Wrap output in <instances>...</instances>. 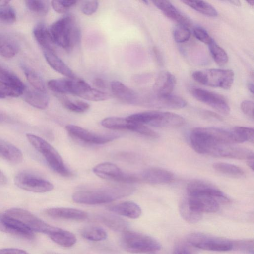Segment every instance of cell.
<instances>
[{"label": "cell", "mask_w": 254, "mask_h": 254, "mask_svg": "<svg viewBox=\"0 0 254 254\" xmlns=\"http://www.w3.org/2000/svg\"><path fill=\"white\" fill-rule=\"evenodd\" d=\"M0 254H29L27 252L17 248L0 249Z\"/></svg>", "instance_id": "cell-52"}, {"label": "cell", "mask_w": 254, "mask_h": 254, "mask_svg": "<svg viewBox=\"0 0 254 254\" xmlns=\"http://www.w3.org/2000/svg\"><path fill=\"white\" fill-rule=\"evenodd\" d=\"M210 54L215 63L219 66H223L228 61V56L226 51L213 40L208 45Z\"/></svg>", "instance_id": "cell-40"}, {"label": "cell", "mask_w": 254, "mask_h": 254, "mask_svg": "<svg viewBox=\"0 0 254 254\" xmlns=\"http://www.w3.org/2000/svg\"><path fill=\"white\" fill-rule=\"evenodd\" d=\"M21 68L25 76L33 87L34 89L41 92H46V86L42 77L33 69L26 65L23 64Z\"/></svg>", "instance_id": "cell-33"}, {"label": "cell", "mask_w": 254, "mask_h": 254, "mask_svg": "<svg viewBox=\"0 0 254 254\" xmlns=\"http://www.w3.org/2000/svg\"><path fill=\"white\" fill-rule=\"evenodd\" d=\"M7 179L3 174V173L0 170V184L4 185L6 184Z\"/></svg>", "instance_id": "cell-55"}, {"label": "cell", "mask_w": 254, "mask_h": 254, "mask_svg": "<svg viewBox=\"0 0 254 254\" xmlns=\"http://www.w3.org/2000/svg\"><path fill=\"white\" fill-rule=\"evenodd\" d=\"M97 219L110 229L120 232L127 230L128 222L120 216L109 213H101L98 215Z\"/></svg>", "instance_id": "cell-30"}, {"label": "cell", "mask_w": 254, "mask_h": 254, "mask_svg": "<svg viewBox=\"0 0 254 254\" xmlns=\"http://www.w3.org/2000/svg\"><path fill=\"white\" fill-rule=\"evenodd\" d=\"M175 77L168 71H162L158 76L153 86L154 93L159 95H169L175 87Z\"/></svg>", "instance_id": "cell-24"}, {"label": "cell", "mask_w": 254, "mask_h": 254, "mask_svg": "<svg viewBox=\"0 0 254 254\" xmlns=\"http://www.w3.org/2000/svg\"><path fill=\"white\" fill-rule=\"evenodd\" d=\"M248 166L252 169L254 170V158L249 159L247 160Z\"/></svg>", "instance_id": "cell-56"}, {"label": "cell", "mask_w": 254, "mask_h": 254, "mask_svg": "<svg viewBox=\"0 0 254 254\" xmlns=\"http://www.w3.org/2000/svg\"><path fill=\"white\" fill-rule=\"evenodd\" d=\"M44 55L49 65L56 72L68 78H75L72 70L59 58L54 51L44 50Z\"/></svg>", "instance_id": "cell-26"}, {"label": "cell", "mask_w": 254, "mask_h": 254, "mask_svg": "<svg viewBox=\"0 0 254 254\" xmlns=\"http://www.w3.org/2000/svg\"><path fill=\"white\" fill-rule=\"evenodd\" d=\"M120 243L123 248L131 253H144L159 250L161 245L155 238L136 231L122 233Z\"/></svg>", "instance_id": "cell-5"}, {"label": "cell", "mask_w": 254, "mask_h": 254, "mask_svg": "<svg viewBox=\"0 0 254 254\" xmlns=\"http://www.w3.org/2000/svg\"><path fill=\"white\" fill-rule=\"evenodd\" d=\"M190 35L189 28L180 25L176 27L173 31L174 38L178 43H183L188 41Z\"/></svg>", "instance_id": "cell-46"}, {"label": "cell", "mask_w": 254, "mask_h": 254, "mask_svg": "<svg viewBox=\"0 0 254 254\" xmlns=\"http://www.w3.org/2000/svg\"><path fill=\"white\" fill-rule=\"evenodd\" d=\"M191 135L205 142L234 144L242 143L233 131L216 127H197L191 132Z\"/></svg>", "instance_id": "cell-8"}, {"label": "cell", "mask_w": 254, "mask_h": 254, "mask_svg": "<svg viewBox=\"0 0 254 254\" xmlns=\"http://www.w3.org/2000/svg\"><path fill=\"white\" fill-rule=\"evenodd\" d=\"M193 149L198 153L213 157L246 160L254 158L252 150L231 144L201 142L196 144Z\"/></svg>", "instance_id": "cell-3"}, {"label": "cell", "mask_w": 254, "mask_h": 254, "mask_svg": "<svg viewBox=\"0 0 254 254\" xmlns=\"http://www.w3.org/2000/svg\"><path fill=\"white\" fill-rule=\"evenodd\" d=\"M0 157L9 162L18 164L22 161L23 154L16 146L0 139Z\"/></svg>", "instance_id": "cell-29"}, {"label": "cell", "mask_w": 254, "mask_h": 254, "mask_svg": "<svg viewBox=\"0 0 254 254\" xmlns=\"http://www.w3.org/2000/svg\"><path fill=\"white\" fill-rule=\"evenodd\" d=\"M26 137L32 146L43 155L53 171L64 177H69L72 175L59 153L48 142L31 133H27Z\"/></svg>", "instance_id": "cell-4"}, {"label": "cell", "mask_w": 254, "mask_h": 254, "mask_svg": "<svg viewBox=\"0 0 254 254\" xmlns=\"http://www.w3.org/2000/svg\"><path fill=\"white\" fill-rule=\"evenodd\" d=\"M140 182L151 184H169L174 180V176L171 172L159 168H151L138 174Z\"/></svg>", "instance_id": "cell-18"}, {"label": "cell", "mask_w": 254, "mask_h": 254, "mask_svg": "<svg viewBox=\"0 0 254 254\" xmlns=\"http://www.w3.org/2000/svg\"><path fill=\"white\" fill-rule=\"evenodd\" d=\"M4 213L18 220L34 232H40L49 235L56 227L22 208H12L7 210Z\"/></svg>", "instance_id": "cell-9"}, {"label": "cell", "mask_w": 254, "mask_h": 254, "mask_svg": "<svg viewBox=\"0 0 254 254\" xmlns=\"http://www.w3.org/2000/svg\"><path fill=\"white\" fill-rule=\"evenodd\" d=\"M49 236L58 245L66 248L73 246L76 242V238L74 234L56 227Z\"/></svg>", "instance_id": "cell-32"}, {"label": "cell", "mask_w": 254, "mask_h": 254, "mask_svg": "<svg viewBox=\"0 0 254 254\" xmlns=\"http://www.w3.org/2000/svg\"><path fill=\"white\" fill-rule=\"evenodd\" d=\"M0 81L23 91L26 89L24 84L16 75L1 66Z\"/></svg>", "instance_id": "cell-39"}, {"label": "cell", "mask_w": 254, "mask_h": 254, "mask_svg": "<svg viewBox=\"0 0 254 254\" xmlns=\"http://www.w3.org/2000/svg\"><path fill=\"white\" fill-rule=\"evenodd\" d=\"M186 200L190 208L201 213L216 212L219 208V202L209 196L189 195Z\"/></svg>", "instance_id": "cell-20"}, {"label": "cell", "mask_w": 254, "mask_h": 254, "mask_svg": "<svg viewBox=\"0 0 254 254\" xmlns=\"http://www.w3.org/2000/svg\"><path fill=\"white\" fill-rule=\"evenodd\" d=\"M179 211L182 217L186 221L194 223L199 222L202 218V213L190 208L186 199H184L179 205Z\"/></svg>", "instance_id": "cell-37"}, {"label": "cell", "mask_w": 254, "mask_h": 254, "mask_svg": "<svg viewBox=\"0 0 254 254\" xmlns=\"http://www.w3.org/2000/svg\"><path fill=\"white\" fill-rule=\"evenodd\" d=\"M101 124L105 128L117 130H129L142 134L145 130L144 125L128 121L126 118L110 117L104 119Z\"/></svg>", "instance_id": "cell-17"}, {"label": "cell", "mask_w": 254, "mask_h": 254, "mask_svg": "<svg viewBox=\"0 0 254 254\" xmlns=\"http://www.w3.org/2000/svg\"><path fill=\"white\" fill-rule=\"evenodd\" d=\"M203 114L205 117L210 119L216 120L218 121L222 120V118L219 115L209 111H204L203 112Z\"/></svg>", "instance_id": "cell-53"}, {"label": "cell", "mask_w": 254, "mask_h": 254, "mask_svg": "<svg viewBox=\"0 0 254 254\" xmlns=\"http://www.w3.org/2000/svg\"><path fill=\"white\" fill-rule=\"evenodd\" d=\"M58 98L65 108L73 112L83 113L90 108V105L82 100H71L64 96H59Z\"/></svg>", "instance_id": "cell-35"}, {"label": "cell", "mask_w": 254, "mask_h": 254, "mask_svg": "<svg viewBox=\"0 0 254 254\" xmlns=\"http://www.w3.org/2000/svg\"><path fill=\"white\" fill-rule=\"evenodd\" d=\"M191 94L198 101L209 105L220 113L225 115L229 114L230 107L221 95L199 88H193Z\"/></svg>", "instance_id": "cell-14"}, {"label": "cell", "mask_w": 254, "mask_h": 254, "mask_svg": "<svg viewBox=\"0 0 254 254\" xmlns=\"http://www.w3.org/2000/svg\"><path fill=\"white\" fill-rule=\"evenodd\" d=\"M129 186H112L80 190L72 195L74 202L83 204L96 205L107 203L127 196L134 191Z\"/></svg>", "instance_id": "cell-1"}, {"label": "cell", "mask_w": 254, "mask_h": 254, "mask_svg": "<svg viewBox=\"0 0 254 254\" xmlns=\"http://www.w3.org/2000/svg\"><path fill=\"white\" fill-rule=\"evenodd\" d=\"M49 29L54 43L67 50L71 49L80 40V30L70 14L55 21Z\"/></svg>", "instance_id": "cell-2"}, {"label": "cell", "mask_w": 254, "mask_h": 254, "mask_svg": "<svg viewBox=\"0 0 254 254\" xmlns=\"http://www.w3.org/2000/svg\"><path fill=\"white\" fill-rule=\"evenodd\" d=\"M51 5L53 9L59 13H64L68 10L63 5L61 0H52Z\"/></svg>", "instance_id": "cell-51"}, {"label": "cell", "mask_w": 254, "mask_h": 254, "mask_svg": "<svg viewBox=\"0 0 254 254\" xmlns=\"http://www.w3.org/2000/svg\"><path fill=\"white\" fill-rule=\"evenodd\" d=\"M19 44L11 35L0 32V55L7 58L14 57L19 52Z\"/></svg>", "instance_id": "cell-27"}, {"label": "cell", "mask_w": 254, "mask_h": 254, "mask_svg": "<svg viewBox=\"0 0 254 254\" xmlns=\"http://www.w3.org/2000/svg\"><path fill=\"white\" fill-rule=\"evenodd\" d=\"M24 91L0 81V99L6 97H17L22 95Z\"/></svg>", "instance_id": "cell-43"}, {"label": "cell", "mask_w": 254, "mask_h": 254, "mask_svg": "<svg viewBox=\"0 0 254 254\" xmlns=\"http://www.w3.org/2000/svg\"><path fill=\"white\" fill-rule=\"evenodd\" d=\"M230 2L232 3L233 4L236 5L237 6H239L241 5V2L239 0H231Z\"/></svg>", "instance_id": "cell-57"}, {"label": "cell", "mask_w": 254, "mask_h": 254, "mask_svg": "<svg viewBox=\"0 0 254 254\" xmlns=\"http://www.w3.org/2000/svg\"><path fill=\"white\" fill-rule=\"evenodd\" d=\"M248 89L252 93H254V85L253 84H249L248 85Z\"/></svg>", "instance_id": "cell-58"}, {"label": "cell", "mask_w": 254, "mask_h": 254, "mask_svg": "<svg viewBox=\"0 0 254 254\" xmlns=\"http://www.w3.org/2000/svg\"><path fill=\"white\" fill-rule=\"evenodd\" d=\"M49 254H56V253H50Z\"/></svg>", "instance_id": "cell-61"}, {"label": "cell", "mask_w": 254, "mask_h": 254, "mask_svg": "<svg viewBox=\"0 0 254 254\" xmlns=\"http://www.w3.org/2000/svg\"><path fill=\"white\" fill-rule=\"evenodd\" d=\"M192 77L198 83L213 87L230 89L233 83L234 74L232 70L223 69H206L196 71Z\"/></svg>", "instance_id": "cell-6"}, {"label": "cell", "mask_w": 254, "mask_h": 254, "mask_svg": "<svg viewBox=\"0 0 254 254\" xmlns=\"http://www.w3.org/2000/svg\"><path fill=\"white\" fill-rule=\"evenodd\" d=\"M44 213L48 217L56 219L83 221L88 217L86 212L72 208H50L46 209Z\"/></svg>", "instance_id": "cell-21"}, {"label": "cell", "mask_w": 254, "mask_h": 254, "mask_svg": "<svg viewBox=\"0 0 254 254\" xmlns=\"http://www.w3.org/2000/svg\"><path fill=\"white\" fill-rule=\"evenodd\" d=\"M254 102L250 100H244L241 104L243 112L250 118L254 119Z\"/></svg>", "instance_id": "cell-49"}, {"label": "cell", "mask_w": 254, "mask_h": 254, "mask_svg": "<svg viewBox=\"0 0 254 254\" xmlns=\"http://www.w3.org/2000/svg\"><path fill=\"white\" fill-rule=\"evenodd\" d=\"M99 6V1L97 0H85L82 2L81 10L83 13L90 15L94 13Z\"/></svg>", "instance_id": "cell-47"}, {"label": "cell", "mask_w": 254, "mask_h": 254, "mask_svg": "<svg viewBox=\"0 0 254 254\" xmlns=\"http://www.w3.org/2000/svg\"><path fill=\"white\" fill-rule=\"evenodd\" d=\"M93 84L96 87L101 89H105L108 87L106 82L101 78L95 79L93 80Z\"/></svg>", "instance_id": "cell-54"}, {"label": "cell", "mask_w": 254, "mask_h": 254, "mask_svg": "<svg viewBox=\"0 0 254 254\" xmlns=\"http://www.w3.org/2000/svg\"><path fill=\"white\" fill-rule=\"evenodd\" d=\"M15 184L19 188L34 192H46L54 189L53 184L34 174L21 172L14 177Z\"/></svg>", "instance_id": "cell-11"}, {"label": "cell", "mask_w": 254, "mask_h": 254, "mask_svg": "<svg viewBox=\"0 0 254 254\" xmlns=\"http://www.w3.org/2000/svg\"><path fill=\"white\" fill-rule=\"evenodd\" d=\"M93 171L99 177L107 180L126 183L140 182L138 174L125 173L118 166L110 162H103L96 165Z\"/></svg>", "instance_id": "cell-10"}, {"label": "cell", "mask_w": 254, "mask_h": 254, "mask_svg": "<svg viewBox=\"0 0 254 254\" xmlns=\"http://www.w3.org/2000/svg\"><path fill=\"white\" fill-rule=\"evenodd\" d=\"M0 230L27 240L35 238L33 231L18 220L5 213L0 214Z\"/></svg>", "instance_id": "cell-16"}, {"label": "cell", "mask_w": 254, "mask_h": 254, "mask_svg": "<svg viewBox=\"0 0 254 254\" xmlns=\"http://www.w3.org/2000/svg\"><path fill=\"white\" fill-rule=\"evenodd\" d=\"M22 97L30 105L39 109H45L49 104V98L45 92L25 89Z\"/></svg>", "instance_id": "cell-28"}, {"label": "cell", "mask_w": 254, "mask_h": 254, "mask_svg": "<svg viewBox=\"0 0 254 254\" xmlns=\"http://www.w3.org/2000/svg\"><path fill=\"white\" fill-rule=\"evenodd\" d=\"M233 130L239 136L242 143L246 141L254 142V132L253 128L236 126Z\"/></svg>", "instance_id": "cell-44"}, {"label": "cell", "mask_w": 254, "mask_h": 254, "mask_svg": "<svg viewBox=\"0 0 254 254\" xmlns=\"http://www.w3.org/2000/svg\"><path fill=\"white\" fill-rule=\"evenodd\" d=\"M110 88L115 97L122 102L130 104H139V96L124 83L114 81L111 83Z\"/></svg>", "instance_id": "cell-23"}, {"label": "cell", "mask_w": 254, "mask_h": 254, "mask_svg": "<svg viewBox=\"0 0 254 254\" xmlns=\"http://www.w3.org/2000/svg\"><path fill=\"white\" fill-rule=\"evenodd\" d=\"M80 233L83 238L92 241H103L107 237V233L103 228L95 226L84 227Z\"/></svg>", "instance_id": "cell-36"}, {"label": "cell", "mask_w": 254, "mask_h": 254, "mask_svg": "<svg viewBox=\"0 0 254 254\" xmlns=\"http://www.w3.org/2000/svg\"><path fill=\"white\" fill-rule=\"evenodd\" d=\"M3 120V116L1 114H0V122L2 121Z\"/></svg>", "instance_id": "cell-60"}, {"label": "cell", "mask_w": 254, "mask_h": 254, "mask_svg": "<svg viewBox=\"0 0 254 254\" xmlns=\"http://www.w3.org/2000/svg\"><path fill=\"white\" fill-rule=\"evenodd\" d=\"M185 122L184 118L179 115L156 111L149 125L156 127H176L182 126Z\"/></svg>", "instance_id": "cell-22"}, {"label": "cell", "mask_w": 254, "mask_h": 254, "mask_svg": "<svg viewBox=\"0 0 254 254\" xmlns=\"http://www.w3.org/2000/svg\"><path fill=\"white\" fill-rule=\"evenodd\" d=\"M143 105L160 109H178L185 107L187 102L177 95L163 96L154 93L143 98Z\"/></svg>", "instance_id": "cell-15"}, {"label": "cell", "mask_w": 254, "mask_h": 254, "mask_svg": "<svg viewBox=\"0 0 254 254\" xmlns=\"http://www.w3.org/2000/svg\"><path fill=\"white\" fill-rule=\"evenodd\" d=\"M187 240L191 245L205 250L225 252L233 248V241L202 233H191Z\"/></svg>", "instance_id": "cell-7"}, {"label": "cell", "mask_w": 254, "mask_h": 254, "mask_svg": "<svg viewBox=\"0 0 254 254\" xmlns=\"http://www.w3.org/2000/svg\"><path fill=\"white\" fill-rule=\"evenodd\" d=\"M154 4L168 18L178 23L180 26L189 28L191 20L177 9L169 1L158 0L152 1Z\"/></svg>", "instance_id": "cell-19"}, {"label": "cell", "mask_w": 254, "mask_h": 254, "mask_svg": "<svg viewBox=\"0 0 254 254\" xmlns=\"http://www.w3.org/2000/svg\"><path fill=\"white\" fill-rule=\"evenodd\" d=\"M187 5L198 12L210 17H215L218 14L217 10L207 2L201 0H183Z\"/></svg>", "instance_id": "cell-34"}, {"label": "cell", "mask_w": 254, "mask_h": 254, "mask_svg": "<svg viewBox=\"0 0 254 254\" xmlns=\"http://www.w3.org/2000/svg\"><path fill=\"white\" fill-rule=\"evenodd\" d=\"M213 168L217 172L234 177H242L245 173L241 167L227 163H214L213 164Z\"/></svg>", "instance_id": "cell-38"}, {"label": "cell", "mask_w": 254, "mask_h": 254, "mask_svg": "<svg viewBox=\"0 0 254 254\" xmlns=\"http://www.w3.org/2000/svg\"><path fill=\"white\" fill-rule=\"evenodd\" d=\"M233 249L254 254V241L253 240L233 241Z\"/></svg>", "instance_id": "cell-45"}, {"label": "cell", "mask_w": 254, "mask_h": 254, "mask_svg": "<svg viewBox=\"0 0 254 254\" xmlns=\"http://www.w3.org/2000/svg\"><path fill=\"white\" fill-rule=\"evenodd\" d=\"M16 19L15 10L9 4H0V20L7 23H13Z\"/></svg>", "instance_id": "cell-42"}, {"label": "cell", "mask_w": 254, "mask_h": 254, "mask_svg": "<svg viewBox=\"0 0 254 254\" xmlns=\"http://www.w3.org/2000/svg\"><path fill=\"white\" fill-rule=\"evenodd\" d=\"M108 209L117 215L131 219L138 218L141 214V209L136 203L127 201L110 205Z\"/></svg>", "instance_id": "cell-25"}, {"label": "cell", "mask_w": 254, "mask_h": 254, "mask_svg": "<svg viewBox=\"0 0 254 254\" xmlns=\"http://www.w3.org/2000/svg\"><path fill=\"white\" fill-rule=\"evenodd\" d=\"M33 35L38 43L44 50L54 51V43L49 28L44 23H39L34 28Z\"/></svg>", "instance_id": "cell-31"}, {"label": "cell", "mask_w": 254, "mask_h": 254, "mask_svg": "<svg viewBox=\"0 0 254 254\" xmlns=\"http://www.w3.org/2000/svg\"><path fill=\"white\" fill-rule=\"evenodd\" d=\"M173 254H193V253L188 246L180 244L176 246Z\"/></svg>", "instance_id": "cell-50"}, {"label": "cell", "mask_w": 254, "mask_h": 254, "mask_svg": "<svg viewBox=\"0 0 254 254\" xmlns=\"http://www.w3.org/2000/svg\"><path fill=\"white\" fill-rule=\"evenodd\" d=\"M25 2L27 8L32 12L43 14L49 10V4L47 0H27Z\"/></svg>", "instance_id": "cell-41"}, {"label": "cell", "mask_w": 254, "mask_h": 254, "mask_svg": "<svg viewBox=\"0 0 254 254\" xmlns=\"http://www.w3.org/2000/svg\"><path fill=\"white\" fill-rule=\"evenodd\" d=\"M247 2L251 6H254V1L253 0H249V1H247Z\"/></svg>", "instance_id": "cell-59"}, {"label": "cell", "mask_w": 254, "mask_h": 254, "mask_svg": "<svg viewBox=\"0 0 254 254\" xmlns=\"http://www.w3.org/2000/svg\"><path fill=\"white\" fill-rule=\"evenodd\" d=\"M189 195H204L216 199L218 202L227 203L229 197L220 190L210 183L202 180H193L187 186Z\"/></svg>", "instance_id": "cell-13"}, {"label": "cell", "mask_w": 254, "mask_h": 254, "mask_svg": "<svg viewBox=\"0 0 254 254\" xmlns=\"http://www.w3.org/2000/svg\"><path fill=\"white\" fill-rule=\"evenodd\" d=\"M65 129L71 136L89 144H104L119 137L114 133L97 134L74 125L66 126Z\"/></svg>", "instance_id": "cell-12"}, {"label": "cell", "mask_w": 254, "mask_h": 254, "mask_svg": "<svg viewBox=\"0 0 254 254\" xmlns=\"http://www.w3.org/2000/svg\"><path fill=\"white\" fill-rule=\"evenodd\" d=\"M193 34L198 40L208 45L213 40L208 32L201 27H195L193 29Z\"/></svg>", "instance_id": "cell-48"}]
</instances>
